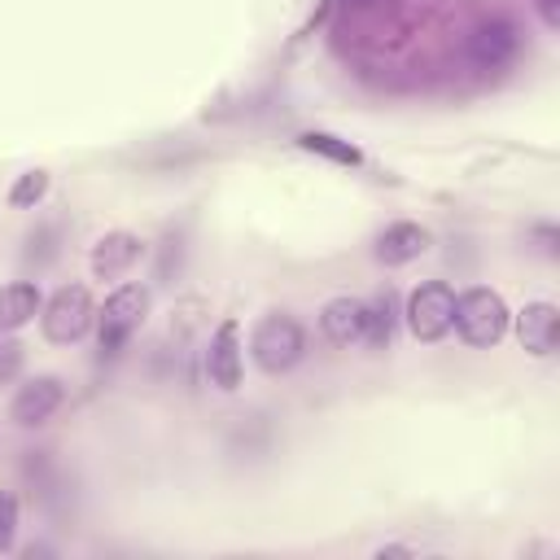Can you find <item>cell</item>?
I'll use <instances>...</instances> for the list:
<instances>
[{"mask_svg":"<svg viewBox=\"0 0 560 560\" xmlns=\"http://www.w3.org/2000/svg\"><path fill=\"white\" fill-rule=\"evenodd\" d=\"M249 354H254V363H258L262 372L280 376V372H289V368L306 354V332H302V324H298L293 315L271 311V315H262V319L254 324Z\"/></svg>","mask_w":560,"mask_h":560,"instance_id":"obj_1","label":"cell"},{"mask_svg":"<svg viewBox=\"0 0 560 560\" xmlns=\"http://www.w3.org/2000/svg\"><path fill=\"white\" fill-rule=\"evenodd\" d=\"M508 302L494 293V289H464L455 298V315H451V328L468 341V346H494L503 341L508 332Z\"/></svg>","mask_w":560,"mask_h":560,"instance_id":"obj_2","label":"cell"},{"mask_svg":"<svg viewBox=\"0 0 560 560\" xmlns=\"http://www.w3.org/2000/svg\"><path fill=\"white\" fill-rule=\"evenodd\" d=\"M144 315H149V289H144V284H118V289L105 298V306L96 311L101 354L114 359V354L131 341V332L144 324Z\"/></svg>","mask_w":560,"mask_h":560,"instance_id":"obj_3","label":"cell"},{"mask_svg":"<svg viewBox=\"0 0 560 560\" xmlns=\"http://www.w3.org/2000/svg\"><path fill=\"white\" fill-rule=\"evenodd\" d=\"M96 319V306H92V293L83 284H61L48 302H44V315H39V328L52 346H74L79 337H88Z\"/></svg>","mask_w":560,"mask_h":560,"instance_id":"obj_4","label":"cell"},{"mask_svg":"<svg viewBox=\"0 0 560 560\" xmlns=\"http://www.w3.org/2000/svg\"><path fill=\"white\" fill-rule=\"evenodd\" d=\"M451 315H455V289L442 284V280H429V284L411 289L407 311H402L416 341H442L451 332Z\"/></svg>","mask_w":560,"mask_h":560,"instance_id":"obj_5","label":"cell"},{"mask_svg":"<svg viewBox=\"0 0 560 560\" xmlns=\"http://www.w3.org/2000/svg\"><path fill=\"white\" fill-rule=\"evenodd\" d=\"M468 61L477 70H503L512 57H516V26L508 18H486L468 31V44H464Z\"/></svg>","mask_w":560,"mask_h":560,"instance_id":"obj_6","label":"cell"},{"mask_svg":"<svg viewBox=\"0 0 560 560\" xmlns=\"http://www.w3.org/2000/svg\"><path fill=\"white\" fill-rule=\"evenodd\" d=\"M61 398H66V385H61L57 376H35V381H26V385L13 394L9 420L22 424V429H35V424H44V420L61 407Z\"/></svg>","mask_w":560,"mask_h":560,"instance_id":"obj_7","label":"cell"},{"mask_svg":"<svg viewBox=\"0 0 560 560\" xmlns=\"http://www.w3.org/2000/svg\"><path fill=\"white\" fill-rule=\"evenodd\" d=\"M206 376L219 389H236L241 385V328H236V319H223L214 328L210 350H206Z\"/></svg>","mask_w":560,"mask_h":560,"instance_id":"obj_8","label":"cell"},{"mask_svg":"<svg viewBox=\"0 0 560 560\" xmlns=\"http://www.w3.org/2000/svg\"><path fill=\"white\" fill-rule=\"evenodd\" d=\"M140 254H144V245H140L136 232H105V236L92 245V276H96V280H118L122 271L136 267Z\"/></svg>","mask_w":560,"mask_h":560,"instance_id":"obj_9","label":"cell"},{"mask_svg":"<svg viewBox=\"0 0 560 560\" xmlns=\"http://www.w3.org/2000/svg\"><path fill=\"white\" fill-rule=\"evenodd\" d=\"M556 337H560V311H556L551 302H529V306L516 315V341H521L529 354L547 359V354L556 350Z\"/></svg>","mask_w":560,"mask_h":560,"instance_id":"obj_10","label":"cell"},{"mask_svg":"<svg viewBox=\"0 0 560 560\" xmlns=\"http://www.w3.org/2000/svg\"><path fill=\"white\" fill-rule=\"evenodd\" d=\"M429 249V232L420 223H389L381 236H376V258L385 267H402L411 258H420Z\"/></svg>","mask_w":560,"mask_h":560,"instance_id":"obj_11","label":"cell"},{"mask_svg":"<svg viewBox=\"0 0 560 560\" xmlns=\"http://www.w3.org/2000/svg\"><path fill=\"white\" fill-rule=\"evenodd\" d=\"M319 328L332 346H350L363 341V302L359 298H332L319 311Z\"/></svg>","mask_w":560,"mask_h":560,"instance_id":"obj_12","label":"cell"},{"mask_svg":"<svg viewBox=\"0 0 560 560\" xmlns=\"http://www.w3.org/2000/svg\"><path fill=\"white\" fill-rule=\"evenodd\" d=\"M35 311H39V289L31 280L0 284V332H13L22 324H31Z\"/></svg>","mask_w":560,"mask_h":560,"instance_id":"obj_13","label":"cell"},{"mask_svg":"<svg viewBox=\"0 0 560 560\" xmlns=\"http://www.w3.org/2000/svg\"><path fill=\"white\" fill-rule=\"evenodd\" d=\"M394 324H398V311H394V293H376L372 302H363V341L372 350H385L389 337H394Z\"/></svg>","mask_w":560,"mask_h":560,"instance_id":"obj_14","label":"cell"},{"mask_svg":"<svg viewBox=\"0 0 560 560\" xmlns=\"http://www.w3.org/2000/svg\"><path fill=\"white\" fill-rule=\"evenodd\" d=\"M298 144H302L306 153H319V158L337 162V166H359V162H363V153H359L350 140L332 136V131H302V136H298Z\"/></svg>","mask_w":560,"mask_h":560,"instance_id":"obj_15","label":"cell"},{"mask_svg":"<svg viewBox=\"0 0 560 560\" xmlns=\"http://www.w3.org/2000/svg\"><path fill=\"white\" fill-rule=\"evenodd\" d=\"M44 192H48V171H22V175L13 179V188H9V206L31 210V206L44 201Z\"/></svg>","mask_w":560,"mask_h":560,"instance_id":"obj_16","label":"cell"},{"mask_svg":"<svg viewBox=\"0 0 560 560\" xmlns=\"http://www.w3.org/2000/svg\"><path fill=\"white\" fill-rule=\"evenodd\" d=\"M13 538H18V499L0 490V556L13 547Z\"/></svg>","mask_w":560,"mask_h":560,"instance_id":"obj_17","label":"cell"},{"mask_svg":"<svg viewBox=\"0 0 560 560\" xmlns=\"http://www.w3.org/2000/svg\"><path fill=\"white\" fill-rule=\"evenodd\" d=\"M18 368H22V346L18 341H0V381L18 376Z\"/></svg>","mask_w":560,"mask_h":560,"instance_id":"obj_18","label":"cell"},{"mask_svg":"<svg viewBox=\"0 0 560 560\" xmlns=\"http://www.w3.org/2000/svg\"><path fill=\"white\" fill-rule=\"evenodd\" d=\"M534 9H538V18H542L547 26H556V22H560V4H556V0H534Z\"/></svg>","mask_w":560,"mask_h":560,"instance_id":"obj_19","label":"cell"},{"mask_svg":"<svg viewBox=\"0 0 560 560\" xmlns=\"http://www.w3.org/2000/svg\"><path fill=\"white\" fill-rule=\"evenodd\" d=\"M407 551H411V547H381V551H376V556H381V560H385V556H407Z\"/></svg>","mask_w":560,"mask_h":560,"instance_id":"obj_20","label":"cell"}]
</instances>
